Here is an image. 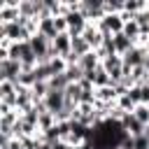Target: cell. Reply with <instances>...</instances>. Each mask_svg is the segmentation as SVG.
I'll list each match as a JSON object with an SVG mask.
<instances>
[{"label": "cell", "mask_w": 149, "mask_h": 149, "mask_svg": "<svg viewBox=\"0 0 149 149\" xmlns=\"http://www.w3.org/2000/svg\"><path fill=\"white\" fill-rule=\"evenodd\" d=\"M86 79H88V81H93V86H95V88L112 86V77L107 74V70L102 68V63H100V68H95L93 72H86Z\"/></svg>", "instance_id": "9"}, {"label": "cell", "mask_w": 149, "mask_h": 149, "mask_svg": "<svg viewBox=\"0 0 149 149\" xmlns=\"http://www.w3.org/2000/svg\"><path fill=\"white\" fill-rule=\"evenodd\" d=\"M81 37L88 42V47L93 49V51H98L100 47H102V42H105V37H102V33L98 30V26L95 23H88L86 28H84V33H81Z\"/></svg>", "instance_id": "7"}, {"label": "cell", "mask_w": 149, "mask_h": 149, "mask_svg": "<svg viewBox=\"0 0 149 149\" xmlns=\"http://www.w3.org/2000/svg\"><path fill=\"white\" fill-rule=\"evenodd\" d=\"M16 91L19 86L14 81H0V102H7V105H16Z\"/></svg>", "instance_id": "10"}, {"label": "cell", "mask_w": 149, "mask_h": 149, "mask_svg": "<svg viewBox=\"0 0 149 149\" xmlns=\"http://www.w3.org/2000/svg\"><path fill=\"white\" fill-rule=\"evenodd\" d=\"M33 149H51V144H47V142H44V140L40 137V140H37V144H35Z\"/></svg>", "instance_id": "24"}, {"label": "cell", "mask_w": 149, "mask_h": 149, "mask_svg": "<svg viewBox=\"0 0 149 149\" xmlns=\"http://www.w3.org/2000/svg\"><path fill=\"white\" fill-rule=\"evenodd\" d=\"M44 107H47V112H51L54 116L61 114V112L65 109V91L49 88V93L44 95Z\"/></svg>", "instance_id": "4"}, {"label": "cell", "mask_w": 149, "mask_h": 149, "mask_svg": "<svg viewBox=\"0 0 149 149\" xmlns=\"http://www.w3.org/2000/svg\"><path fill=\"white\" fill-rule=\"evenodd\" d=\"M49 68H51V74H54V77H56V74H63V72L68 70V61L61 58V56H56V58L49 61Z\"/></svg>", "instance_id": "18"}, {"label": "cell", "mask_w": 149, "mask_h": 149, "mask_svg": "<svg viewBox=\"0 0 149 149\" xmlns=\"http://www.w3.org/2000/svg\"><path fill=\"white\" fill-rule=\"evenodd\" d=\"M54 126H56V116H54L51 112H42L40 119H37V128H40V133H44V130H49V128H54Z\"/></svg>", "instance_id": "17"}, {"label": "cell", "mask_w": 149, "mask_h": 149, "mask_svg": "<svg viewBox=\"0 0 149 149\" xmlns=\"http://www.w3.org/2000/svg\"><path fill=\"white\" fill-rule=\"evenodd\" d=\"M68 54H72V37H70V33H61V35L51 42V56H54V58H56V56L65 58Z\"/></svg>", "instance_id": "5"}, {"label": "cell", "mask_w": 149, "mask_h": 149, "mask_svg": "<svg viewBox=\"0 0 149 149\" xmlns=\"http://www.w3.org/2000/svg\"><path fill=\"white\" fill-rule=\"evenodd\" d=\"M133 47H135V42H133L130 37H126L123 33L114 35V49H116V54H119V56H126V54H128Z\"/></svg>", "instance_id": "12"}, {"label": "cell", "mask_w": 149, "mask_h": 149, "mask_svg": "<svg viewBox=\"0 0 149 149\" xmlns=\"http://www.w3.org/2000/svg\"><path fill=\"white\" fill-rule=\"evenodd\" d=\"M121 12H123V0L105 2V14H121Z\"/></svg>", "instance_id": "20"}, {"label": "cell", "mask_w": 149, "mask_h": 149, "mask_svg": "<svg viewBox=\"0 0 149 149\" xmlns=\"http://www.w3.org/2000/svg\"><path fill=\"white\" fill-rule=\"evenodd\" d=\"M0 37H7L12 42H28L30 33L19 21H12V23H0Z\"/></svg>", "instance_id": "2"}, {"label": "cell", "mask_w": 149, "mask_h": 149, "mask_svg": "<svg viewBox=\"0 0 149 149\" xmlns=\"http://www.w3.org/2000/svg\"><path fill=\"white\" fill-rule=\"evenodd\" d=\"M147 7H149V2H142V0H123V12L130 14V16H137Z\"/></svg>", "instance_id": "14"}, {"label": "cell", "mask_w": 149, "mask_h": 149, "mask_svg": "<svg viewBox=\"0 0 149 149\" xmlns=\"http://www.w3.org/2000/svg\"><path fill=\"white\" fill-rule=\"evenodd\" d=\"M70 147H72V144H68L65 140H58V142L51 144V149H70Z\"/></svg>", "instance_id": "23"}, {"label": "cell", "mask_w": 149, "mask_h": 149, "mask_svg": "<svg viewBox=\"0 0 149 149\" xmlns=\"http://www.w3.org/2000/svg\"><path fill=\"white\" fill-rule=\"evenodd\" d=\"M88 51H93L91 47H88V42L79 35V37H72V54L77 56V58H81V56H86Z\"/></svg>", "instance_id": "15"}, {"label": "cell", "mask_w": 149, "mask_h": 149, "mask_svg": "<svg viewBox=\"0 0 149 149\" xmlns=\"http://www.w3.org/2000/svg\"><path fill=\"white\" fill-rule=\"evenodd\" d=\"M133 116H135L142 126H149V105H144V102L137 105V107L133 109Z\"/></svg>", "instance_id": "19"}, {"label": "cell", "mask_w": 149, "mask_h": 149, "mask_svg": "<svg viewBox=\"0 0 149 149\" xmlns=\"http://www.w3.org/2000/svg\"><path fill=\"white\" fill-rule=\"evenodd\" d=\"M100 63H102V61H100L98 51H88L86 56H81V58H79V63H77V65H79L84 72H93L95 68H100Z\"/></svg>", "instance_id": "11"}, {"label": "cell", "mask_w": 149, "mask_h": 149, "mask_svg": "<svg viewBox=\"0 0 149 149\" xmlns=\"http://www.w3.org/2000/svg\"><path fill=\"white\" fill-rule=\"evenodd\" d=\"M144 61H147V49H144V47H140V44H135V47L123 56V65H126V68H130V70H135V68L144 65Z\"/></svg>", "instance_id": "6"}, {"label": "cell", "mask_w": 149, "mask_h": 149, "mask_svg": "<svg viewBox=\"0 0 149 149\" xmlns=\"http://www.w3.org/2000/svg\"><path fill=\"white\" fill-rule=\"evenodd\" d=\"M21 72H23V65L19 61H12V58L0 61V81H14L16 84Z\"/></svg>", "instance_id": "3"}, {"label": "cell", "mask_w": 149, "mask_h": 149, "mask_svg": "<svg viewBox=\"0 0 149 149\" xmlns=\"http://www.w3.org/2000/svg\"><path fill=\"white\" fill-rule=\"evenodd\" d=\"M81 2V14L88 23H98L105 19V0H79Z\"/></svg>", "instance_id": "1"}, {"label": "cell", "mask_w": 149, "mask_h": 149, "mask_svg": "<svg viewBox=\"0 0 149 149\" xmlns=\"http://www.w3.org/2000/svg\"><path fill=\"white\" fill-rule=\"evenodd\" d=\"M37 33H40V35H44L47 40H51V42L61 35V33L56 30V21H54V16H51V14L40 16V30H37Z\"/></svg>", "instance_id": "8"}, {"label": "cell", "mask_w": 149, "mask_h": 149, "mask_svg": "<svg viewBox=\"0 0 149 149\" xmlns=\"http://www.w3.org/2000/svg\"><path fill=\"white\" fill-rule=\"evenodd\" d=\"M133 149H149V137L147 135L133 137Z\"/></svg>", "instance_id": "22"}, {"label": "cell", "mask_w": 149, "mask_h": 149, "mask_svg": "<svg viewBox=\"0 0 149 149\" xmlns=\"http://www.w3.org/2000/svg\"><path fill=\"white\" fill-rule=\"evenodd\" d=\"M128 98L135 102V105H142V86H133L128 91Z\"/></svg>", "instance_id": "21"}, {"label": "cell", "mask_w": 149, "mask_h": 149, "mask_svg": "<svg viewBox=\"0 0 149 149\" xmlns=\"http://www.w3.org/2000/svg\"><path fill=\"white\" fill-rule=\"evenodd\" d=\"M123 35H126V37H130V40L137 44V37H140V26H137V21H135V19H128V21L123 23Z\"/></svg>", "instance_id": "16"}, {"label": "cell", "mask_w": 149, "mask_h": 149, "mask_svg": "<svg viewBox=\"0 0 149 149\" xmlns=\"http://www.w3.org/2000/svg\"><path fill=\"white\" fill-rule=\"evenodd\" d=\"M119 100V93L114 86H102V88H95V102H116Z\"/></svg>", "instance_id": "13"}]
</instances>
